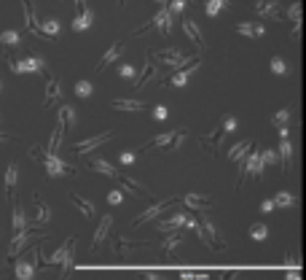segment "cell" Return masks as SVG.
Here are the masks:
<instances>
[{"instance_id":"1","label":"cell","mask_w":306,"mask_h":280,"mask_svg":"<svg viewBox=\"0 0 306 280\" xmlns=\"http://www.w3.org/2000/svg\"><path fill=\"white\" fill-rule=\"evenodd\" d=\"M33 156L43 164V170H46V175H49V178H59V175H75V167H73V164L62 162L56 154L43 151L41 146H33Z\"/></svg>"},{"instance_id":"2","label":"cell","mask_w":306,"mask_h":280,"mask_svg":"<svg viewBox=\"0 0 306 280\" xmlns=\"http://www.w3.org/2000/svg\"><path fill=\"white\" fill-rule=\"evenodd\" d=\"M244 178H255V181H261L263 178V164L261 159H258V151H247V156L242 162H239V181H236V189H242V183Z\"/></svg>"},{"instance_id":"3","label":"cell","mask_w":306,"mask_h":280,"mask_svg":"<svg viewBox=\"0 0 306 280\" xmlns=\"http://www.w3.org/2000/svg\"><path fill=\"white\" fill-rule=\"evenodd\" d=\"M196 232H199V237H202L204 245H209L212 250H223L226 248V240L218 235V229L212 227V221H209L207 216H199L196 218Z\"/></svg>"},{"instance_id":"4","label":"cell","mask_w":306,"mask_h":280,"mask_svg":"<svg viewBox=\"0 0 306 280\" xmlns=\"http://www.w3.org/2000/svg\"><path fill=\"white\" fill-rule=\"evenodd\" d=\"M172 19H175V16H172V11H169L167 6H161L159 11H156V16H153V19H150L145 27H140V30H137V35L148 33V30H159L161 35H169V33H172V24H175Z\"/></svg>"},{"instance_id":"5","label":"cell","mask_w":306,"mask_h":280,"mask_svg":"<svg viewBox=\"0 0 306 280\" xmlns=\"http://www.w3.org/2000/svg\"><path fill=\"white\" fill-rule=\"evenodd\" d=\"M186 137V129H169V132H161L153 140H148L145 148H164V151H175V148L183 143Z\"/></svg>"},{"instance_id":"6","label":"cell","mask_w":306,"mask_h":280,"mask_svg":"<svg viewBox=\"0 0 306 280\" xmlns=\"http://www.w3.org/2000/svg\"><path fill=\"white\" fill-rule=\"evenodd\" d=\"M11 70L14 73H43V76H49L46 60L38 57V54H27V57H22V60H14L11 62Z\"/></svg>"},{"instance_id":"7","label":"cell","mask_w":306,"mask_h":280,"mask_svg":"<svg viewBox=\"0 0 306 280\" xmlns=\"http://www.w3.org/2000/svg\"><path fill=\"white\" fill-rule=\"evenodd\" d=\"M156 60L161 62V65H169V68H175V70H180V68H188V65H194L199 57H183L177 49H161V51H156Z\"/></svg>"},{"instance_id":"8","label":"cell","mask_w":306,"mask_h":280,"mask_svg":"<svg viewBox=\"0 0 306 280\" xmlns=\"http://www.w3.org/2000/svg\"><path fill=\"white\" fill-rule=\"evenodd\" d=\"M94 24V14L91 8L86 6V0H75V19H73V30L81 33V30H89V27Z\"/></svg>"},{"instance_id":"9","label":"cell","mask_w":306,"mask_h":280,"mask_svg":"<svg viewBox=\"0 0 306 280\" xmlns=\"http://www.w3.org/2000/svg\"><path fill=\"white\" fill-rule=\"evenodd\" d=\"M172 205H175V200H164V202L150 205V208H148L145 213H142V216H137V218L132 221V223H135V227H142V223H148V221H153L156 216H161V213H164L167 208H172Z\"/></svg>"},{"instance_id":"10","label":"cell","mask_w":306,"mask_h":280,"mask_svg":"<svg viewBox=\"0 0 306 280\" xmlns=\"http://www.w3.org/2000/svg\"><path fill=\"white\" fill-rule=\"evenodd\" d=\"M113 135H116V132H102L97 137H86V140H81V143H75V151H78L81 156H86L89 151H94V148H100L102 143H108Z\"/></svg>"},{"instance_id":"11","label":"cell","mask_w":306,"mask_h":280,"mask_svg":"<svg viewBox=\"0 0 306 280\" xmlns=\"http://www.w3.org/2000/svg\"><path fill=\"white\" fill-rule=\"evenodd\" d=\"M221 140H223V129L218 127V129H212L209 135H202V137H199V143H202L212 156H218V151H221Z\"/></svg>"},{"instance_id":"12","label":"cell","mask_w":306,"mask_h":280,"mask_svg":"<svg viewBox=\"0 0 306 280\" xmlns=\"http://www.w3.org/2000/svg\"><path fill=\"white\" fill-rule=\"evenodd\" d=\"M35 208H38V213H35V218L33 221H27V227H43V223H49L51 221V210H49V205H46L41 197L35 194Z\"/></svg>"},{"instance_id":"13","label":"cell","mask_w":306,"mask_h":280,"mask_svg":"<svg viewBox=\"0 0 306 280\" xmlns=\"http://www.w3.org/2000/svg\"><path fill=\"white\" fill-rule=\"evenodd\" d=\"M62 97V89H59V81L54 76H46V97H43V108H49L51 102H56Z\"/></svg>"},{"instance_id":"14","label":"cell","mask_w":306,"mask_h":280,"mask_svg":"<svg viewBox=\"0 0 306 280\" xmlns=\"http://www.w3.org/2000/svg\"><path fill=\"white\" fill-rule=\"evenodd\" d=\"M14 275H16V280H33V275H35V264L30 259H19L16 264H14Z\"/></svg>"},{"instance_id":"15","label":"cell","mask_w":306,"mask_h":280,"mask_svg":"<svg viewBox=\"0 0 306 280\" xmlns=\"http://www.w3.org/2000/svg\"><path fill=\"white\" fill-rule=\"evenodd\" d=\"M236 33L239 35H247V38H263L266 27L261 22H242V24H236Z\"/></svg>"},{"instance_id":"16","label":"cell","mask_w":306,"mask_h":280,"mask_svg":"<svg viewBox=\"0 0 306 280\" xmlns=\"http://www.w3.org/2000/svg\"><path fill=\"white\" fill-rule=\"evenodd\" d=\"M16 178H19L16 164H8L6 167V194H8V200H11V202H16Z\"/></svg>"},{"instance_id":"17","label":"cell","mask_w":306,"mask_h":280,"mask_svg":"<svg viewBox=\"0 0 306 280\" xmlns=\"http://www.w3.org/2000/svg\"><path fill=\"white\" fill-rule=\"evenodd\" d=\"M110 227H113V216H102L100 227H97V235H94V240H91V248H100L102 245L105 237L110 235Z\"/></svg>"},{"instance_id":"18","label":"cell","mask_w":306,"mask_h":280,"mask_svg":"<svg viewBox=\"0 0 306 280\" xmlns=\"http://www.w3.org/2000/svg\"><path fill=\"white\" fill-rule=\"evenodd\" d=\"M199 65H202V62H194V65H188V68H180V70H175V76H172L169 78V87H186V83H188V76H191V73H194L196 68H199Z\"/></svg>"},{"instance_id":"19","label":"cell","mask_w":306,"mask_h":280,"mask_svg":"<svg viewBox=\"0 0 306 280\" xmlns=\"http://www.w3.org/2000/svg\"><path fill=\"white\" fill-rule=\"evenodd\" d=\"M156 76V65H153V51H148V62H145V70H142V76L135 78V89H142L148 87V81Z\"/></svg>"},{"instance_id":"20","label":"cell","mask_w":306,"mask_h":280,"mask_svg":"<svg viewBox=\"0 0 306 280\" xmlns=\"http://www.w3.org/2000/svg\"><path fill=\"white\" fill-rule=\"evenodd\" d=\"M38 33H41V38L54 41L56 35H59V22H56V19H41V22H38Z\"/></svg>"},{"instance_id":"21","label":"cell","mask_w":306,"mask_h":280,"mask_svg":"<svg viewBox=\"0 0 306 280\" xmlns=\"http://www.w3.org/2000/svg\"><path fill=\"white\" fill-rule=\"evenodd\" d=\"M186 218H188V213H175V216H169V218H161L159 229L161 232H175V229H180L186 223Z\"/></svg>"},{"instance_id":"22","label":"cell","mask_w":306,"mask_h":280,"mask_svg":"<svg viewBox=\"0 0 306 280\" xmlns=\"http://www.w3.org/2000/svg\"><path fill=\"white\" fill-rule=\"evenodd\" d=\"M280 159H282V170L285 173H290L293 170V146H290V140H280Z\"/></svg>"},{"instance_id":"23","label":"cell","mask_w":306,"mask_h":280,"mask_svg":"<svg viewBox=\"0 0 306 280\" xmlns=\"http://www.w3.org/2000/svg\"><path fill=\"white\" fill-rule=\"evenodd\" d=\"M75 245H78V240L70 237V248H68V254H65V259H62V277H59V280H68L70 269H73V264H75Z\"/></svg>"},{"instance_id":"24","label":"cell","mask_w":306,"mask_h":280,"mask_svg":"<svg viewBox=\"0 0 306 280\" xmlns=\"http://www.w3.org/2000/svg\"><path fill=\"white\" fill-rule=\"evenodd\" d=\"M89 167H91V170H97V173H102V175H108V178H116V175H118L116 167H113L108 159H100V156L89 159Z\"/></svg>"},{"instance_id":"25","label":"cell","mask_w":306,"mask_h":280,"mask_svg":"<svg viewBox=\"0 0 306 280\" xmlns=\"http://www.w3.org/2000/svg\"><path fill=\"white\" fill-rule=\"evenodd\" d=\"M148 242H129V240H124V237H113V250H116L118 256H124V254H129V250H135V248H145Z\"/></svg>"},{"instance_id":"26","label":"cell","mask_w":306,"mask_h":280,"mask_svg":"<svg viewBox=\"0 0 306 280\" xmlns=\"http://www.w3.org/2000/svg\"><path fill=\"white\" fill-rule=\"evenodd\" d=\"M22 8H24V27H27L33 35L41 38V33H38V19H35V11H33V3H30V0H22Z\"/></svg>"},{"instance_id":"27","label":"cell","mask_w":306,"mask_h":280,"mask_svg":"<svg viewBox=\"0 0 306 280\" xmlns=\"http://www.w3.org/2000/svg\"><path fill=\"white\" fill-rule=\"evenodd\" d=\"M116 178L121 181V186H124V189H129V191H137V197H150L145 186H142V183H137L135 178H129V175H124V173H118Z\"/></svg>"},{"instance_id":"28","label":"cell","mask_w":306,"mask_h":280,"mask_svg":"<svg viewBox=\"0 0 306 280\" xmlns=\"http://www.w3.org/2000/svg\"><path fill=\"white\" fill-rule=\"evenodd\" d=\"M183 30H186L188 38L199 46V49H204V38H202V33H199V27H196V22L191 19V16H188V19H183Z\"/></svg>"},{"instance_id":"29","label":"cell","mask_w":306,"mask_h":280,"mask_svg":"<svg viewBox=\"0 0 306 280\" xmlns=\"http://www.w3.org/2000/svg\"><path fill=\"white\" fill-rule=\"evenodd\" d=\"M121 51H124V41H118V43H113V46H110V49H108V51H105V54H102V60H100V65H97V70L102 73V70H105V68H108V65L113 62V60H116V57H118V54H121Z\"/></svg>"},{"instance_id":"30","label":"cell","mask_w":306,"mask_h":280,"mask_svg":"<svg viewBox=\"0 0 306 280\" xmlns=\"http://www.w3.org/2000/svg\"><path fill=\"white\" fill-rule=\"evenodd\" d=\"M186 205L196 210H207L212 208V197H204V194H186Z\"/></svg>"},{"instance_id":"31","label":"cell","mask_w":306,"mask_h":280,"mask_svg":"<svg viewBox=\"0 0 306 280\" xmlns=\"http://www.w3.org/2000/svg\"><path fill=\"white\" fill-rule=\"evenodd\" d=\"M110 108H116V110H142V108H145V102L129 100V97H118V100L110 102Z\"/></svg>"},{"instance_id":"32","label":"cell","mask_w":306,"mask_h":280,"mask_svg":"<svg viewBox=\"0 0 306 280\" xmlns=\"http://www.w3.org/2000/svg\"><path fill=\"white\" fill-rule=\"evenodd\" d=\"M70 202H73L75 208H78V210L83 213L86 218H91V216H94V205H91L89 200H83L81 194H75V191H70Z\"/></svg>"},{"instance_id":"33","label":"cell","mask_w":306,"mask_h":280,"mask_svg":"<svg viewBox=\"0 0 306 280\" xmlns=\"http://www.w3.org/2000/svg\"><path fill=\"white\" fill-rule=\"evenodd\" d=\"M250 148H253V140H242V143H236L231 151H228V159H231V162H242Z\"/></svg>"},{"instance_id":"34","label":"cell","mask_w":306,"mask_h":280,"mask_svg":"<svg viewBox=\"0 0 306 280\" xmlns=\"http://www.w3.org/2000/svg\"><path fill=\"white\" fill-rule=\"evenodd\" d=\"M180 242H183V235H180L177 229H175V232H167L164 242H161V250H164V254H172V250H175Z\"/></svg>"},{"instance_id":"35","label":"cell","mask_w":306,"mask_h":280,"mask_svg":"<svg viewBox=\"0 0 306 280\" xmlns=\"http://www.w3.org/2000/svg\"><path fill=\"white\" fill-rule=\"evenodd\" d=\"M59 121L65 124V129H73V127H75V108L68 105V102L59 105Z\"/></svg>"},{"instance_id":"36","label":"cell","mask_w":306,"mask_h":280,"mask_svg":"<svg viewBox=\"0 0 306 280\" xmlns=\"http://www.w3.org/2000/svg\"><path fill=\"white\" fill-rule=\"evenodd\" d=\"M277 3H280V0H258L255 11L258 14H266V16H280L282 11H277Z\"/></svg>"},{"instance_id":"37","label":"cell","mask_w":306,"mask_h":280,"mask_svg":"<svg viewBox=\"0 0 306 280\" xmlns=\"http://www.w3.org/2000/svg\"><path fill=\"white\" fill-rule=\"evenodd\" d=\"M27 229V216L22 210V205L14 202V232H24Z\"/></svg>"},{"instance_id":"38","label":"cell","mask_w":306,"mask_h":280,"mask_svg":"<svg viewBox=\"0 0 306 280\" xmlns=\"http://www.w3.org/2000/svg\"><path fill=\"white\" fill-rule=\"evenodd\" d=\"M228 6V0H204V8H207V16H212V19H215V16L218 14H221L223 11V8Z\"/></svg>"},{"instance_id":"39","label":"cell","mask_w":306,"mask_h":280,"mask_svg":"<svg viewBox=\"0 0 306 280\" xmlns=\"http://www.w3.org/2000/svg\"><path fill=\"white\" fill-rule=\"evenodd\" d=\"M271 202H274V208H290V205H295V197L290 191H280Z\"/></svg>"},{"instance_id":"40","label":"cell","mask_w":306,"mask_h":280,"mask_svg":"<svg viewBox=\"0 0 306 280\" xmlns=\"http://www.w3.org/2000/svg\"><path fill=\"white\" fill-rule=\"evenodd\" d=\"M0 43H3L6 49H14V46L19 43V33L16 30H3L0 33Z\"/></svg>"},{"instance_id":"41","label":"cell","mask_w":306,"mask_h":280,"mask_svg":"<svg viewBox=\"0 0 306 280\" xmlns=\"http://www.w3.org/2000/svg\"><path fill=\"white\" fill-rule=\"evenodd\" d=\"M271 121H274V127L280 129V127H288V121H290V110L288 108H280L277 114L271 116Z\"/></svg>"},{"instance_id":"42","label":"cell","mask_w":306,"mask_h":280,"mask_svg":"<svg viewBox=\"0 0 306 280\" xmlns=\"http://www.w3.org/2000/svg\"><path fill=\"white\" fill-rule=\"evenodd\" d=\"M250 237L258 240V242H263L266 237H269V229H266V223H253V227H250Z\"/></svg>"},{"instance_id":"43","label":"cell","mask_w":306,"mask_h":280,"mask_svg":"<svg viewBox=\"0 0 306 280\" xmlns=\"http://www.w3.org/2000/svg\"><path fill=\"white\" fill-rule=\"evenodd\" d=\"M68 248H70V240H68V242H62V245L54 250V256H51V259H46V264H62V259H65V254H68Z\"/></svg>"},{"instance_id":"44","label":"cell","mask_w":306,"mask_h":280,"mask_svg":"<svg viewBox=\"0 0 306 280\" xmlns=\"http://www.w3.org/2000/svg\"><path fill=\"white\" fill-rule=\"evenodd\" d=\"M280 19H290V22H301V3H293L285 14H280Z\"/></svg>"},{"instance_id":"45","label":"cell","mask_w":306,"mask_h":280,"mask_svg":"<svg viewBox=\"0 0 306 280\" xmlns=\"http://www.w3.org/2000/svg\"><path fill=\"white\" fill-rule=\"evenodd\" d=\"M91 92H94L91 81H78V83H75V95H78V97H89Z\"/></svg>"},{"instance_id":"46","label":"cell","mask_w":306,"mask_h":280,"mask_svg":"<svg viewBox=\"0 0 306 280\" xmlns=\"http://www.w3.org/2000/svg\"><path fill=\"white\" fill-rule=\"evenodd\" d=\"M258 159H261V164H274L277 162L274 148H263V151H258Z\"/></svg>"},{"instance_id":"47","label":"cell","mask_w":306,"mask_h":280,"mask_svg":"<svg viewBox=\"0 0 306 280\" xmlns=\"http://www.w3.org/2000/svg\"><path fill=\"white\" fill-rule=\"evenodd\" d=\"M271 70H274V73H280V76H282V73H290V65L285 62L282 57H274V60H271Z\"/></svg>"},{"instance_id":"48","label":"cell","mask_w":306,"mask_h":280,"mask_svg":"<svg viewBox=\"0 0 306 280\" xmlns=\"http://www.w3.org/2000/svg\"><path fill=\"white\" fill-rule=\"evenodd\" d=\"M118 73H121V78H129V81H135V78H137L135 65H121V68H118Z\"/></svg>"},{"instance_id":"49","label":"cell","mask_w":306,"mask_h":280,"mask_svg":"<svg viewBox=\"0 0 306 280\" xmlns=\"http://www.w3.org/2000/svg\"><path fill=\"white\" fill-rule=\"evenodd\" d=\"M167 8L172 11V16H175V14H180V11L186 8V0H169V3H167Z\"/></svg>"},{"instance_id":"50","label":"cell","mask_w":306,"mask_h":280,"mask_svg":"<svg viewBox=\"0 0 306 280\" xmlns=\"http://www.w3.org/2000/svg\"><path fill=\"white\" fill-rule=\"evenodd\" d=\"M221 129H223V135H226V132H234V129H236V119H234V116H226L223 124H221Z\"/></svg>"},{"instance_id":"51","label":"cell","mask_w":306,"mask_h":280,"mask_svg":"<svg viewBox=\"0 0 306 280\" xmlns=\"http://www.w3.org/2000/svg\"><path fill=\"white\" fill-rule=\"evenodd\" d=\"M121 200H124V191H121V189H113V191H108V202H110V205H118Z\"/></svg>"},{"instance_id":"52","label":"cell","mask_w":306,"mask_h":280,"mask_svg":"<svg viewBox=\"0 0 306 280\" xmlns=\"http://www.w3.org/2000/svg\"><path fill=\"white\" fill-rule=\"evenodd\" d=\"M169 116V110L164 108V105H156V108H153V119H159V121H164Z\"/></svg>"},{"instance_id":"53","label":"cell","mask_w":306,"mask_h":280,"mask_svg":"<svg viewBox=\"0 0 306 280\" xmlns=\"http://www.w3.org/2000/svg\"><path fill=\"white\" fill-rule=\"evenodd\" d=\"M121 162H124V164H132V162H135V154H132V151H124V154H121Z\"/></svg>"},{"instance_id":"54","label":"cell","mask_w":306,"mask_h":280,"mask_svg":"<svg viewBox=\"0 0 306 280\" xmlns=\"http://www.w3.org/2000/svg\"><path fill=\"white\" fill-rule=\"evenodd\" d=\"M271 210H274V202H271V200H266V202L261 205V213H271Z\"/></svg>"},{"instance_id":"55","label":"cell","mask_w":306,"mask_h":280,"mask_svg":"<svg viewBox=\"0 0 306 280\" xmlns=\"http://www.w3.org/2000/svg\"><path fill=\"white\" fill-rule=\"evenodd\" d=\"M180 277H183V280H196V275L194 272H188V269H180V272H177Z\"/></svg>"},{"instance_id":"56","label":"cell","mask_w":306,"mask_h":280,"mask_svg":"<svg viewBox=\"0 0 306 280\" xmlns=\"http://www.w3.org/2000/svg\"><path fill=\"white\" fill-rule=\"evenodd\" d=\"M145 280H164L161 272H145Z\"/></svg>"},{"instance_id":"57","label":"cell","mask_w":306,"mask_h":280,"mask_svg":"<svg viewBox=\"0 0 306 280\" xmlns=\"http://www.w3.org/2000/svg\"><path fill=\"white\" fill-rule=\"evenodd\" d=\"M293 38H295V41L301 38V22H295V24H293Z\"/></svg>"},{"instance_id":"58","label":"cell","mask_w":306,"mask_h":280,"mask_svg":"<svg viewBox=\"0 0 306 280\" xmlns=\"http://www.w3.org/2000/svg\"><path fill=\"white\" fill-rule=\"evenodd\" d=\"M277 132H280V140H288V135H290V129H288V127H280V129H277Z\"/></svg>"},{"instance_id":"59","label":"cell","mask_w":306,"mask_h":280,"mask_svg":"<svg viewBox=\"0 0 306 280\" xmlns=\"http://www.w3.org/2000/svg\"><path fill=\"white\" fill-rule=\"evenodd\" d=\"M3 140H11V135H6V132H0V143H3Z\"/></svg>"},{"instance_id":"60","label":"cell","mask_w":306,"mask_h":280,"mask_svg":"<svg viewBox=\"0 0 306 280\" xmlns=\"http://www.w3.org/2000/svg\"><path fill=\"white\" fill-rule=\"evenodd\" d=\"M223 280H231V272H223Z\"/></svg>"},{"instance_id":"61","label":"cell","mask_w":306,"mask_h":280,"mask_svg":"<svg viewBox=\"0 0 306 280\" xmlns=\"http://www.w3.org/2000/svg\"><path fill=\"white\" fill-rule=\"evenodd\" d=\"M156 3H159V6H167V3H169V0H156Z\"/></svg>"},{"instance_id":"62","label":"cell","mask_w":306,"mask_h":280,"mask_svg":"<svg viewBox=\"0 0 306 280\" xmlns=\"http://www.w3.org/2000/svg\"><path fill=\"white\" fill-rule=\"evenodd\" d=\"M118 6H121V8H124V0H118Z\"/></svg>"},{"instance_id":"63","label":"cell","mask_w":306,"mask_h":280,"mask_svg":"<svg viewBox=\"0 0 306 280\" xmlns=\"http://www.w3.org/2000/svg\"><path fill=\"white\" fill-rule=\"evenodd\" d=\"M0 89H3V83H0Z\"/></svg>"}]
</instances>
